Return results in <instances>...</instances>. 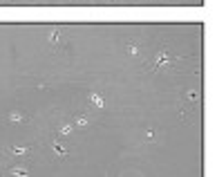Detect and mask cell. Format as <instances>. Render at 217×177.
<instances>
[{
	"label": "cell",
	"instance_id": "obj_6",
	"mask_svg": "<svg viewBox=\"0 0 217 177\" xmlns=\"http://www.w3.org/2000/svg\"><path fill=\"white\" fill-rule=\"evenodd\" d=\"M11 152H14V155H25L27 148L25 146H16V148H11Z\"/></svg>",
	"mask_w": 217,
	"mask_h": 177
},
{
	"label": "cell",
	"instance_id": "obj_9",
	"mask_svg": "<svg viewBox=\"0 0 217 177\" xmlns=\"http://www.w3.org/2000/svg\"><path fill=\"white\" fill-rule=\"evenodd\" d=\"M128 52H130V54H132V56H136V54H139V49H136V47H134V45H128Z\"/></svg>",
	"mask_w": 217,
	"mask_h": 177
},
{
	"label": "cell",
	"instance_id": "obj_8",
	"mask_svg": "<svg viewBox=\"0 0 217 177\" xmlns=\"http://www.w3.org/2000/svg\"><path fill=\"white\" fill-rule=\"evenodd\" d=\"M197 99H199V94H195V92H188V101H190V103H195Z\"/></svg>",
	"mask_w": 217,
	"mask_h": 177
},
{
	"label": "cell",
	"instance_id": "obj_2",
	"mask_svg": "<svg viewBox=\"0 0 217 177\" xmlns=\"http://www.w3.org/2000/svg\"><path fill=\"white\" fill-rule=\"evenodd\" d=\"M72 125H74V128H87V125H90V119H85V117H76V119H74V121H72Z\"/></svg>",
	"mask_w": 217,
	"mask_h": 177
},
{
	"label": "cell",
	"instance_id": "obj_7",
	"mask_svg": "<svg viewBox=\"0 0 217 177\" xmlns=\"http://www.w3.org/2000/svg\"><path fill=\"white\" fill-rule=\"evenodd\" d=\"M11 121H22V115L20 112H11Z\"/></svg>",
	"mask_w": 217,
	"mask_h": 177
},
{
	"label": "cell",
	"instance_id": "obj_5",
	"mask_svg": "<svg viewBox=\"0 0 217 177\" xmlns=\"http://www.w3.org/2000/svg\"><path fill=\"white\" fill-rule=\"evenodd\" d=\"M11 175H27V168H22V166H16V168H11Z\"/></svg>",
	"mask_w": 217,
	"mask_h": 177
},
{
	"label": "cell",
	"instance_id": "obj_4",
	"mask_svg": "<svg viewBox=\"0 0 217 177\" xmlns=\"http://www.w3.org/2000/svg\"><path fill=\"white\" fill-rule=\"evenodd\" d=\"M90 101L96 105V108H103V99H101V94H96V92H92L90 94Z\"/></svg>",
	"mask_w": 217,
	"mask_h": 177
},
{
	"label": "cell",
	"instance_id": "obj_3",
	"mask_svg": "<svg viewBox=\"0 0 217 177\" xmlns=\"http://www.w3.org/2000/svg\"><path fill=\"white\" fill-rule=\"evenodd\" d=\"M72 130H74V125H72V123H61L58 132H61L63 137H67V135H72Z\"/></svg>",
	"mask_w": 217,
	"mask_h": 177
},
{
	"label": "cell",
	"instance_id": "obj_1",
	"mask_svg": "<svg viewBox=\"0 0 217 177\" xmlns=\"http://www.w3.org/2000/svg\"><path fill=\"white\" fill-rule=\"evenodd\" d=\"M170 63H173V58H170L168 52H159V54L155 56V63H152V72H157L159 67H168Z\"/></svg>",
	"mask_w": 217,
	"mask_h": 177
}]
</instances>
